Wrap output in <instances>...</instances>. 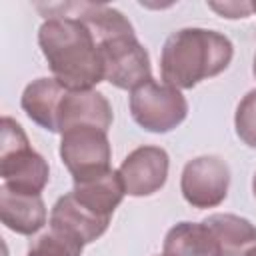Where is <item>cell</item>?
<instances>
[{"label":"cell","mask_w":256,"mask_h":256,"mask_svg":"<svg viewBox=\"0 0 256 256\" xmlns=\"http://www.w3.org/2000/svg\"><path fill=\"white\" fill-rule=\"evenodd\" d=\"M82 248H84L82 242L50 226L48 232L40 234L30 244L28 254L32 256H82Z\"/></svg>","instance_id":"cell-16"},{"label":"cell","mask_w":256,"mask_h":256,"mask_svg":"<svg viewBox=\"0 0 256 256\" xmlns=\"http://www.w3.org/2000/svg\"><path fill=\"white\" fill-rule=\"evenodd\" d=\"M112 118V106L104 94L96 90H66L60 104L58 126L60 134L74 126H96L108 132Z\"/></svg>","instance_id":"cell-9"},{"label":"cell","mask_w":256,"mask_h":256,"mask_svg":"<svg viewBox=\"0 0 256 256\" xmlns=\"http://www.w3.org/2000/svg\"><path fill=\"white\" fill-rule=\"evenodd\" d=\"M230 186V168L218 156H198L186 162L180 192L194 208H214L224 202Z\"/></svg>","instance_id":"cell-7"},{"label":"cell","mask_w":256,"mask_h":256,"mask_svg":"<svg viewBox=\"0 0 256 256\" xmlns=\"http://www.w3.org/2000/svg\"><path fill=\"white\" fill-rule=\"evenodd\" d=\"M0 176L2 186L22 194H40L50 178L48 162L30 148L26 132L10 116L0 122Z\"/></svg>","instance_id":"cell-3"},{"label":"cell","mask_w":256,"mask_h":256,"mask_svg":"<svg viewBox=\"0 0 256 256\" xmlns=\"http://www.w3.org/2000/svg\"><path fill=\"white\" fill-rule=\"evenodd\" d=\"M218 248L220 256H246L252 248H256V226L236 214H212L202 220Z\"/></svg>","instance_id":"cell-14"},{"label":"cell","mask_w":256,"mask_h":256,"mask_svg":"<svg viewBox=\"0 0 256 256\" xmlns=\"http://www.w3.org/2000/svg\"><path fill=\"white\" fill-rule=\"evenodd\" d=\"M66 90L68 88L62 86L54 76L32 80L22 92V100H20L22 110L32 122H36L44 130L60 132L58 116H60V104Z\"/></svg>","instance_id":"cell-12"},{"label":"cell","mask_w":256,"mask_h":256,"mask_svg":"<svg viewBox=\"0 0 256 256\" xmlns=\"http://www.w3.org/2000/svg\"><path fill=\"white\" fill-rule=\"evenodd\" d=\"M246 256H256V248H252V250H250V252H248Z\"/></svg>","instance_id":"cell-20"},{"label":"cell","mask_w":256,"mask_h":256,"mask_svg":"<svg viewBox=\"0 0 256 256\" xmlns=\"http://www.w3.org/2000/svg\"><path fill=\"white\" fill-rule=\"evenodd\" d=\"M252 12H256V2H252Z\"/></svg>","instance_id":"cell-22"},{"label":"cell","mask_w":256,"mask_h":256,"mask_svg":"<svg viewBox=\"0 0 256 256\" xmlns=\"http://www.w3.org/2000/svg\"><path fill=\"white\" fill-rule=\"evenodd\" d=\"M252 72H254V76H256V56H254V66H252Z\"/></svg>","instance_id":"cell-21"},{"label":"cell","mask_w":256,"mask_h":256,"mask_svg":"<svg viewBox=\"0 0 256 256\" xmlns=\"http://www.w3.org/2000/svg\"><path fill=\"white\" fill-rule=\"evenodd\" d=\"M72 194L88 210L110 218L112 212L122 202L126 190H124V184L120 180L118 170H108V172H104L100 176L74 182Z\"/></svg>","instance_id":"cell-13"},{"label":"cell","mask_w":256,"mask_h":256,"mask_svg":"<svg viewBox=\"0 0 256 256\" xmlns=\"http://www.w3.org/2000/svg\"><path fill=\"white\" fill-rule=\"evenodd\" d=\"M234 56L228 36L206 28H182L172 32L160 54V74L164 84L188 90L206 78L224 72Z\"/></svg>","instance_id":"cell-2"},{"label":"cell","mask_w":256,"mask_h":256,"mask_svg":"<svg viewBox=\"0 0 256 256\" xmlns=\"http://www.w3.org/2000/svg\"><path fill=\"white\" fill-rule=\"evenodd\" d=\"M60 158L74 182L104 174L112 170V148L108 134L96 126H74L62 132Z\"/></svg>","instance_id":"cell-6"},{"label":"cell","mask_w":256,"mask_h":256,"mask_svg":"<svg viewBox=\"0 0 256 256\" xmlns=\"http://www.w3.org/2000/svg\"><path fill=\"white\" fill-rule=\"evenodd\" d=\"M252 192H254V198H256V174H254V178H252Z\"/></svg>","instance_id":"cell-19"},{"label":"cell","mask_w":256,"mask_h":256,"mask_svg":"<svg viewBox=\"0 0 256 256\" xmlns=\"http://www.w3.org/2000/svg\"><path fill=\"white\" fill-rule=\"evenodd\" d=\"M170 158L160 146H140L120 164L118 174L128 196L142 198L158 192L168 178Z\"/></svg>","instance_id":"cell-8"},{"label":"cell","mask_w":256,"mask_h":256,"mask_svg":"<svg viewBox=\"0 0 256 256\" xmlns=\"http://www.w3.org/2000/svg\"><path fill=\"white\" fill-rule=\"evenodd\" d=\"M28 256H32V254H28Z\"/></svg>","instance_id":"cell-23"},{"label":"cell","mask_w":256,"mask_h":256,"mask_svg":"<svg viewBox=\"0 0 256 256\" xmlns=\"http://www.w3.org/2000/svg\"><path fill=\"white\" fill-rule=\"evenodd\" d=\"M162 256H164V254H162Z\"/></svg>","instance_id":"cell-24"},{"label":"cell","mask_w":256,"mask_h":256,"mask_svg":"<svg viewBox=\"0 0 256 256\" xmlns=\"http://www.w3.org/2000/svg\"><path fill=\"white\" fill-rule=\"evenodd\" d=\"M130 112L140 128L166 134L186 120L188 102L178 88L148 80L130 92Z\"/></svg>","instance_id":"cell-4"},{"label":"cell","mask_w":256,"mask_h":256,"mask_svg":"<svg viewBox=\"0 0 256 256\" xmlns=\"http://www.w3.org/2000/svg\"><path fill=\"white\" fill-rule=\"evenodd\" d=\"M234 128L246 146L256 148V88L240 100L234 114Z\"/></svg>","instance_id":"cell-17"},{"label":"cell","mask_w":256,"mask_h":256,"mask_svg":"<svg viewBox=\"0 0 256 256\" xmlns=\"http://www.w3.org/2000/svg\"><path fill=\"white\" fill-rule=\"evenodd\" d=\"M110 218L100 216L86 206H82L72 192L60 196L50 212V226L66 232L68 236L76 238L84 246L100 238L108 230Z\"/></svg>","instance_id":"cell-10"},{"label":"cell","mask_w":256,"mask_h":256,"mask_svg":"<svg viewBox=\"0 0 256 256\" xmlns=\"http://www.w3.org/2000/svg\"><path fill=\"white\" fill-rule=\"evenodd\" d=\"M104 80L120 90H134L152 80V66L146 48L134 32L110 36L98 42Z\"/></svg>","instance_id":"cell-5"},{"label":"cell","mask_w":256,"mask_h":256,"mask_svg":"<svg viewBox=\"0 0 256 256\" xmlns=\"http://www.w3.org/2000/svg\"><path fill=\"white\" fill-rule=\"evenodd\" d=\"M38 44L54 78L68 90H92L104 80L98 42L80 18H46L38 30Z\"/></svg>","instance_id":"cell-1"},{"label":"cell","mask_w":256,"mask_h":256,"mask_svg":"<svg viewBox=\"0 0 256 256\" xmlns=\"http://www.w3.org/2000/svg\"><path fill=\"white\" fill-rule=\"evenodd\" d=\"M164 256H220V248L204 222H178L164 238Z\"/></svg>","instance_id":"cell-15"},{"label":"cell","mask_w":256,"mask_h":256,"mask_svg":"<svg viewBox=\"0 0 256 256\" xmlns=\"http://www.w3.org/2000/svg\"><path fill=\"white\" fill-rule=\"evenodd\" d=\"M0 218L8 230L32 236L46 224V204L40 194H22L0 186Z\"/></svg>","instance_id":"cell-11"},{"label":"cell","mask_w":256,"mask_h":256,"mask_svg":"<svg viewBox=\"0 0 256 256\" xmlns=\"http://www.w3.org/2000/svg\"><path fill=\"white\" fill-rule=\"evenodd\" d=\"M208 6L224 18H246L252 12V4L248 2H224V4L210 2Z\"/></svg>","instance_id":"cell-18"}]
</instances>
